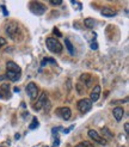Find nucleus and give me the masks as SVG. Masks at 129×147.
I'll list each match as a JSON object with an SVG mask.
<instances>
[{"label": "nucleus", "mask_w": 129, "mask_h": 147, "mask_svg": "<svg viewBox=\"0 0 129 147\" xmlns=\"http://www.w3.org/2000/svg\"><path fill=\"white\" fill-rule=\"evenodd\" d=\"M46 46H47L48 50H50V51H52V53H54V54H60L61 51H62V45H61V43L57 41L56 38H54V37L47 38Z\"/></svg>", "instance_id": "obj_1"}, {"label": "nucleus", "mask_w": 129, "mask_h": 147, "mask_svg": "<svg viewBox=\"0 0 129 147\" xmlns=\"http://www.w3.org/2000/svg\"><path fill=\"white\" fill-rule=\"evenodd\" d=\"M5 45H6V40L4 37H0V48L4 47Z\"/></svg>", "instance_id": "obj_24"}, {"label": "nucleus", "mask_w": 129, "mask_h": 147, "mask_svg": "<svg viewBox=\"0 0 129 147\" xmlns=\"http://www.w3.org/2000/svg\"><path fill=\"white\" fill-rule=\"evenodd\" d=\"M25 91H26V94H28L29 98H30L31 100H34V99H36L38 97V87H37V85H36L35 83H32V82L26 85Z\"/></svg>", "instance_id": "obj_4"}, {"label": "nucleus", "mask_w": 129, "mask_h": 147, "mask_svg": "<svg viewBox=\"0 0 129 147\" xmlns=\"http://www.w3.org/2000/svg\"><path fill=\"white\" fill-rule=\"evenodd\" d=\"M29 7H30V11L34 14H37V16H41V14H43V13L46 12V10H47L46 5L40 3V1H31L30 5H29Z\"/></svg>", "instance_id": "obj_3"}, {"label": "nucleus", "mask_w": 129, "mask_h": 147, "mask_svg": "<svg viewBox=\"0 0 129 147\" xmlns=\"http://www.w3.org/2000/svg\"><path fill=\"white\" fill-rule=\"evenodd\" d=\"M81 145L84 147H95V145H93L92 142H90V141H81Z\"/></svg>", "instance_id": "obj_23"}, {"label": "nucleus", "mask_w": 129, "mask_h": 147, "mask_svg": "<svg viewBox=\"0 0 129 147\" xmlns=\"http://www.w3.org/2000/svg\"><path fill=\"white\" fill-rule=\"evenodd\" d=\"M100 14L104 17H115L116 16V11H114L112 9H110V7H104V9H102V11H100Z\"/></svg>", "instance_id": "obj_13"}, {"label": "nucleus", "mask_w": 129, "mask_h": 147, "mask_svg": "<svg viewBox=\"0 0 129 147\" xmlns=\"http://www.w3.org/2000/svg\"><path fill=\"white\" fill-rule=\"evenodd\" d=\"M112 115L115 117V120H116L117 122H120L122 119H123V116H124V109L121 108V107H116V108L114 109Z\"/></svg>", "instance_id": "obj_10"}, {"label": "nucleus", "mask_w": 129, "mask_h": 147, "mask_svg": "<svg viewBox=\"0 0 129 147\" xmlns=\"http://www.w3.org/2000/svg\"><path fill=\"white\" fill-rule=\"evenodd\" d=\"M77 107H78L79 111L85 114V113H87V111H90V110H91L92 102L90 99H87V98H83V99H80V100L77 103Z\"/></svg>", "instance_id": "obj_5"}, {"label": "nucleus", "mask_w": 129, "mask_h": 147, "mask_svg": "<svg viewBox=\"0 0 129 147\" xmlns=\"http://www.w3.org/2000/svg\"><path fill=\"white\" fill-rule=\"evenodd\" d=\"M56 115L59 117H61L63 121H68L72 117V111L68 107H62V108L56 109Z\"/></svg>", "instance_id": "obj_7"}, {"label": "nucleus", "mask_w": 129, "mask_h": 147, "mask_svg": "<svg viewBox=\"0 0 129 147\" xmlns=\"http://www.w3.org/2000/svg\"><path fill=\"white\" fill-rule=\"evenodd\" d=\"M36 99L37 100H36V103L34 104V110L38 111V110H41L43 107L46 105V103L48 102V93L47 92H42L41 94H38V97Z\"/></svg>", "instance_id": "obj_6"}, {"label": "nucleus", "mask_w": 129, "mask_h": 147, "mask_svg": "<svg viewBox=\"0 0 129 147\" xmlns=\"http://www.w3.org/2000/svg\"><path fill=\"white\" fill-rule=\"evenodd\" d=\"M0 91H1V94H5L3 98H9L10 97V85L9 84H3L0 86Z\"/></svg>", "instance_id": "obj_15"}, {"label": "nucleus", "mask_w": 129, "mask_h": 147, "mask_svg": "<svg viewBox=\"0 0 129 147\" xmlns=\"http://www.w3.org/2000/svg\"><path fill=\"white\" fill-rule=\"evenodd\" d=\"M49 4H50V5H53V6H59V5L62 4V1H61V0H56V1H55V0H50Z\"/></svg>", "instance_id": "obj_21"}, {"label": "nucleus", "mask_w": 129, "mask_h": 147, "mask_svg": "<svg viewBox=\"0 0 129 147\" xmlns=\"http://www.w3.org/2000/svg\"><path fill=\"white\" fill-rule=\"evenodd\" d=\"M100 92H102V89H100L99 85H96L95 87L92 89L91 91V94H90V100L93 103V102H97L100 97Z\"/></svg>", "instance_id": "obj_9"}, {"label": "nucleus", "mask_w": 129, "mask_h": 147, "mask_svg": "<svg viewBox=\"0 0 129 147\" xmlns=\"http://www.w3.org/2000/svg\"><path fill=\"white\" fill-rule=\"evenodd\" d=\"M84 24H85V26L87 29H93V28H95V25H96V20L93 18H86L84 20Z\"/></svg>", "instance_id": "obj_16"}, {"label": "nucleus", "mask_w": 129, "mask_h": 147, "mask_svg": "<svg viewBox=\"0 0 129 147\" xmlns=\"http://www.w3.org/2000/svg\"><path fill=\"white\" fill-rule=\"evenodd\" d=\"M37 127H38V120L36 119V117H34V119H32V122H31L30 126H29V128L32 130V129H36Z\"/></svg>", "instance_id": "obj_18"}, {"label": "nucleus", "mask_w": 129, "mask_h": 147, "mask_svg": "<svg viewBox=\"0 0 129 147\" xmlns=\"http://www.w3.org/2000/svg\"><path fill=\"white\" fill-rule=\"evenodd\" d=\"M6 78L11 80V82H17V80L20 78V73H14V72H10V71H7L6 73Z\"/></svg>", "instance_id": "obj_14"}, {"label": "nucleus", "mask_w": 129, "mask_h": 147, "mask_svg": "<svg viewBox=\"0 0 129 147\" xmlns=\"http://www.w3.org/2000/svg\"><path fill=\"white\" fill-rule=\"evenodd\" d=\"M18 31H19V25L16 23V22H10V23L6 25L5 32L9 35V37H10L11 40H16Z\"/></svg>", "instance_id": "obj_2"}, {"label": "nucleus", "mask_w": 129, "mask_h": 147, "mask_svg": "<svg viewBox=\"0 0 129 147\" xmlns=\"http://www.w3.org/2000/svg\"><path fill=\"white\" fill-rule=\"evenodd\" d=\"M53 31H54V34H55V35H57V36H59V37H62V35H61V32H60L59 30H57V29H54V30H53Z\"/></svg>", "instance_id": "obj_25"}, {"label": "nucleus", "mask_w": 129, "mask_h": 147, "mask_svg": "<svg viewBox=\"0 0 129 147\" xmlns=\"http://www.w3.org/2000/svg\"><path fill=\"white\" fill-rule=\"evenodd\" d=\"M3 11H4V13L6 14V16H7V14H9V13H7V11H6V9H5V6H3Z\"/></svg>", "instance_id": "obj_27"}, {"label": "nucleus", "mask_w": 129, "mask_h": 147, "mask_svg": "<svg viewBox=\"0 0 129 147\" xmlns=\"http://www.w3.org/2000/svg\"><path fill=\"white\" fill-rule=\"evenodd\" d=\"M87 134H89V136H90L91 140H93L95 142H98L99 145L105 146V145L108 144V141L105 140V139H104L103 136H100V135H99V133H97V131H96L95 129H90Z\"/></svg>", "instance_id": "obj_8"}, {"label": "nucleus", "mask_w": 129, "mask_h": 147, "mask_svg": "<svg viewBox=\"0 0 129 147\" xmlns=\"http://www.w3.org/2000/svg\"><path fill=\"white\" fill-rule=\"evenodd\" d=\"M64 45H66V48H67V50L69 51V54H71V55H74V53H75V51H74L73 45H72V43H71V41H69L68 38H66V40H64Z\"/></svg>", "instance_id": "obj_17"}, {"label": "nucleus", "mask_w": 129, "mask_h": 147, "mask_svg": "<svg viewBox=\"0 0 129 147\" xmlns=\"http://www.w3.org/2000/svg\"><path fill=\"white\" fill-rule=\"evenodd\" d=\"M0 98H3V94H1V91H0Z\"/></svg>", "instance_id": "obj_29"}, {"label": "nucleus", "mask_w": 129, "mask_h": 147, "mask_svg": "<svg viewBox=\"0 0 129 147\" xmlns=\"http://www.w3.org/2000/svg\"><path fill=\"white\" fill-rule=\"evenodd\" d=\"M75 147H84V146H83V145H81V142H80V144H78Z\"/></svg>", "instance_id": "obj_28"}, {"label": "nucleus", "mask_w": 129, "mask_h": 147, "mask_svg": "<svg viewBox=\"0 0 129 147\" xmlns=\"http://www.w3.org/2000/svg\"><path fill=\"white\" fill-rule=\"evenodd\" d=\"M124 131L128 134V131H129V123L127 122V123H124Z\"/></svg>", "instance_id": "obj_26"}, {"label": "nucleus", "mask_w": 129, "mask_h": 147, "mask_svg": "<svg viewBox=\"0 0 129 147\" xmlns=\"http://www.w3.org/2000/svg\"><path fill=\"white\" fill-rule=\"evenodd\" d=\"M102 131H103V133H104L105 135H108V136H109V138H114V134H111V131H110L109 129H108L106 127H104V128L102 129Z\"/></svg>", "instance_id": "obj_20"}, {"label": "nucleus", "mask_w": 129, "mask_h": 147, "mask_svg": "<svg viewBox=\"0 0 129 147\" xmlns=\"http://www.w3.org/2000/svg\"><path fill=\"white\" fill-rule=\"evenodd\" d=\"M46 63H53V65H55L56 63V61L55 60H53V59H44V60L42 61V66H46Z\"/></svg>", "instance_id": "obj_19"}, {"label": "nucleus", "mask_w": 129, "mask_h": 147, "mask_svg": "<svg viewBox=\"0 0 129 147\" xmlns=\"http://www.w3.org/2000/svg\"><path fill=\"white\" fill-rule=\"evenodd\" d=\"M83 86H84V85H81V84H77V85H75V87H77V90H78V93H79V94H83V92H84Z\"/></svg>", "instance_id": "obj_22"}, {"label": "nucleus", "mask_w": 129, "mask_h": 147, "mask_svg": "<svg viewBox=\"0 0 129 147\" xmlns=\"http://www.w3.org/2000/svg\"><path fill=\"white\" fill-rule=\"evenodd\" d=\"M6 68L7 71H10V72H14V73H20L22 69L16 63V62H13V61H9L6 63Z\"/></svg>", "instance_id": "obj_12"}, {"label": "nucleus", "mask_w": 129, "mask_h": 147, "mask_svg": "<svg viewBox=\"0 0 129 147\" xmlns=\"http://www.w3.org/2000/svg\"><path fill=\"white\" fill-rule=\"evenodd\" d=\"M80 82L85 84L84 86L90 87V86L92 85L93 78H92V76H91V74H89V73H84V74H81V76H80Z\"/></svg>", "instance_id": "obj_11"}]
</instances>
